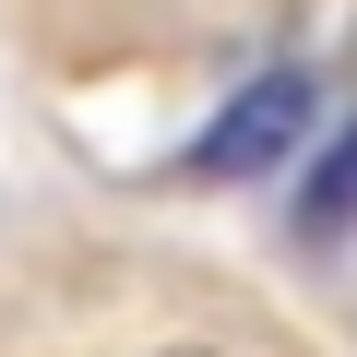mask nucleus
Here are the masks:
<instances>
[{"label": "nucleus", "mask_w": 357, "mask_h": 357, "mask_svg": "<svg viewBox=\"0 0 357 357\" xmlns=\"http://www.w3.org/2000/svg\"><path fill=\"white\" fill-rule=\"evenodd\" d=\"M298 131H310V72H262V84H238V96L203 119L191 178H262V167H286Z\"/></svg>", "instance_id": "1"}, {"label": "nucleus", "mask_w": 357, "mask_h": 357, "mask_svg": "<svg viewBox=\"0 0 357 357\" xmlns=\"http://www.w3.org/2000/svg\"><path fill=\"white\" fill-rule=\"evenodd\" d=\"M333 227H357V119H345V143L321 155V178H310V238H333Z\"/></svg>", "instance_id": "2"}, {"label": "nucleus", "mask_w": 357, "mask_h": 357, "mask_svg": "<svg viewBox=\"0 0 357 357\" xmlns=\"http://www.w3.org/2000/svg\"><path fill=\"white\" fill-rule=\"evenodd\" d=\"M155 357H203V345H155Z\"/></svg>", "instance_id": "3"}]
</instances>
